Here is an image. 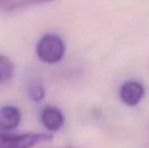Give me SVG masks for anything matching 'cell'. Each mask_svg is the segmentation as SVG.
Wrapping results in <instances>:
<instances>
[{"mask_svg":"<svg viewBox=\"0 0 149 148\" xmlns=\"http://www.w3.org/2000/svg\"><path fill=\"white\" fill-rule=\"evenodd\" d=\"M36 52L38 58L44 63H58L64 57L65 44L59 36L48 34L39 40Z\"/></svg>","mask_w":149,"mask_h":148,"instance_id":"6da1fadb","label":"cell"},{"mask_svg":"<svg viewBox=\"0 0 149 148\" xmlns=\"http://www.w3.org/2000/svg\"><path fill=\"white\" fill-rule=\"evenodd\" d=\"M144 94L145 89L143 85L138 81H127L122 85L120 89V97L122 101L130 107L137 106L142 101Z\"/></svg>","mask_w":149,"mask_h":148,"instance_id":"3957f363","label":"cell"},{"mask_svg":"<svg viewBox=\"0 0 149 148\" xmlns=\"http://www.w3.org/2000/svg\"><path fill=\"white\" fill-rule=\"evenodd\" d=\"M29 97L33 101H41L45 97V89L40 84L31 85L29 87Z\"/></svg>","mask_w":149,"mask_h":148,"instance_id":"ba28073f","label":"cell"},{"mask_svg":"<svg viewBox=\"0 0 149 148\" xmlns=\"http://www.w3.org/2000/svg\"><path fill=\"white\" fill-rule=\"evenodd\" d=\"M41 122L50 132H56L63 127L65 118L63 113L58 108L47 106L41 112Z\"/></svg>","mask_w":149,"mask_h":148,"instance_id":"277c9868","label":"cell"},{"mask_svg":"<svg viewBox=\"0 0 149 148\" xmlns=\"http://www.w3.org/2000/svg\"><path fill=\"white\" fill-rule=\"evenodd\" d=\"M53 138L50 133H24L14 134L0 129V148H31L44 141Z\"/></svg>","mask_w":149,"mask_h":148,"instance_id":"7a4b0ae2","label":"cell"},{"mask_svg":"<svg viewBox=\"0 0 149 148\" xmlns=\"http://www.w3.org/2000/svg\"><path fill=\"white\" fill-rule=\"evenodd\" d=\"M55 0H0V10L2 11H13L28 6L44 4Z\"/></svg>","mask_w":149,"mask_h":148,"instance_id":"8992f818","label":"cell"},{"mask_svg":"<svg viewBox=\"0 0 149 148\" xmlns=\"http://www.w3.org/2000/svg\"><path fill=\"white\" fill-rule=\"evenodd\" d=\"M14 65L8 57L0 55V84L8 81L13 75Z\"/></svg>","mask_w":149,"mask_h":148,"instance_id":"52a82bcc","label":"cell"},{"mask_svg":"<svg viewBox=\"0 0 149 148\" xmlns=\"http://www.w3.org/2000/svg\"><path fill=\"white\" fill-rule=\"evenodd\" d=\"M22 121V113L14 106H3L0 108V129L10 131L15 129Z\"/></svg>","mask_w":149,"mask_h":148,"instance_id":"5b68a950","label":"cell"}]
</instances>
